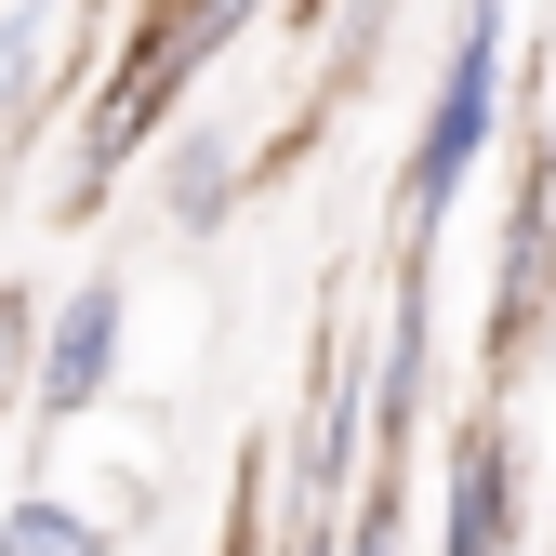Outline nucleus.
Returning <instances> with one entry per match:
<instances>
[{
	"mask_svg": "<svg viewBox=\"0 0 556 556\" xmlns=\"http://www.w3.org/2000/svg\"><path fill=\"white\" fill-rule=\"evenodd\" d=\"M438 556H517V438H504V410L451 425V464H438Z\"/></svg>",
	"mask_w": 556,
	"mask_h": 556,
	"instance_id": "obj_5",
	"label": "nucleus"
},
{
	"mask_svg": "<svg viewBox=\"0 0 556 556\" xmlns=\"http://www.w3.org/2000/svg\"><path fill=\"white\" fill-rule=\"evenodd\" d=\"M504 80H517V0H464L438 93H425V119L397 147V186H384V265H438V226L464 213V186L504 147Z\"/></svg>",
	"mask_w": 556,
	"mask_h": 556,
	"instance_id": "obj_1",
	"label": "nucleus"
},
{
	"mask_svg": "<svg viewBox=\"0 0 556 556\" xmlns=\"http://www.w3.org/2000/svg\"><path fill=\"white\" fill-rule=\"evenodd\" d=\"M331 556H410V491H397V477H371V491L344 504V530H331Z\"/></svg>",
	"mask_w": 556,
	"mask_h": 556,
	"instance_id": "obj_10",
	"label": "nucleus"
},
{
	"mask_svg": "<svg viewBox=\"0 0 556 556\" xmlns=\"http://www.w3.org/2000/svg\"><path fill=\"white\" fill-rule=\"evenodd\" d=\"M119 14H132V0H80V40H106V27H119Z\"/></svg>",
	"mask_w": 556,
	"mask_h": 556,
	"instance_id": "obj_11",
	"label": "nucleus"
},
{
	"mask_svg": "<svg viewBox=\"0 0 556 556\" xmlns=\"http://www.w3.org/2000/svg\"><path fill=\"white\" fill-rule=\"evenodd\" d=\"M252 186H265V160L239 147V132H226V119H186V132H173V173H160V226H173V239H213Z\"/></svg>",
	"mask_w": 556,
	"mask_h": 556,
	"instance_id": "obj_6",
	"label": "nucleus"
},
{
	"mask_svg": "<svg viewBox=\"0 0 556 556\" xmlns=\"http://www.w3.org/2000/svg\"><path fill=\"white\" fill-rule=\"evenodd\" d=\"M371 491V331H358V292L318 305V358H305V410L278 438V517H344Z\"/></svg>",
	"mask_w": 556,
	"mask_h": 556,
	"instance_id": "obj_2",
	"label": "nucleus"
},
{
	"mask_svg": "<svg viewBox=\"0 0 556 556\" xmlns=\"http://www.w3.org/2000/svg\"><path fill=\"white\" fill-rule=\"evenodd\" d=\"M556 331V173H517V213H504V278H491V397L543 358Z\"/></svg>",
	"mask_w": 556,
	"mask_h": 556,
	"instance_id": "obj_4",
	"label": "nucleus"
},
{
	"mask_svg": "<svg viewBox=\"0 0 556 556\" xmlns=\"http://www.w3.org/2000/svg\"><path fill=\"white\" fill-rule=\"evenodd\" d=\"M53 80H80V0H0V132H27Z\"/></svg>",
	"mask_w": 556,
	"mask_h": 556,
	"instance_id": "obj_7",
	"label": "nucleus"
},
{
	"mask_svg": "<svg viewBox=\"0 0 556 556\" xmlns=\"http://www.w3.org/2000/svg\"><path fill=\"white\" fill-rule=\"evenodd\" d=\"M40 305H53V292H27V278H0V425L27 410V371H40Z\"/></svg>",
	"mask_w": 556,
	"mask_h": 556,
	"instance_id": "obj_9",
	"label": "nucleus"
},
{
	"mask_svg": "<svg viewBox=\"0 0 556 556\" xmlns=\"http://www.w3.org/2000/svg\"><path fill=\"white\" fill-rule=\"evenodd\" d=\"M119 371H132V278L119 265H80L66 292L40 305V371H27V425H93V410L119 397Z\"/></svg>",
	"mask_w": 556,
	"mask_h": 556,
	"instance_id": "obj_3",
	"label": "nucleus"
},
{
	"mask_svg": "<svg viewBox=\"0 0 556 556\" xmlns=\"http://www.w3.org/2000/svg\"><path fill=\"white\" fill-rule=\"evenodd\" d=\"M132 504H80V491H14L0 504V556H119Z\"/></svg>",
	"mask_w": 556,
	"mask_h": 556,
	"instance_id": "obj_8",
	"label": "nucleus"
}]
</instances>
